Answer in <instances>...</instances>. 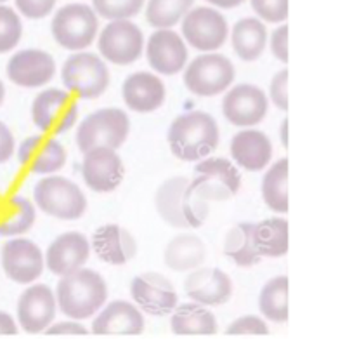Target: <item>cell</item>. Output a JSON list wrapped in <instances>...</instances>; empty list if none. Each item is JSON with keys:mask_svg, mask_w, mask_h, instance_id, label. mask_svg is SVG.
Listing matches in <instances>:
<instances>
[{"mask_svg": "<svg viewBox=\"0 0 364 344\" xmlns=\"http://www.w3.org/2000/svg\"><path fill=\"white\" fill-rule=\"evenodd\" d=\"M18 323L6 311H0V335H16L18 334Z\"/></svg>", "mask_w": 364, "mask_h": 344, "instance_id": "45", "label": "cell"}, {"mask_svg": "<svg viewBox=\"0 0 364 344\" xmlns=\"http://www.w3.org/2000/svg\"><path fill=\"white\" fill-rule=\"evenodd\" d=\"M144 330V316L136 304L112 301L99 310L92 322V334L97 335H139Z\"/></svg>", "mask_w": 364, "mask_h": 344, "instance_id": "23", "label": "cell"}, {"mask_svg": "<svg viewBox=\"0 0 364 344\" xmlns=\"http://www.w3.org/2000/svg\"><path fill=\"white\" fill-rule=\"evenodd\" d=\"M33 199L43 214L59 221H77L87 211V199L80 187L61 176H47L38 181Z\"/></svg>", "mask_w": 364, "mask_h": 344, "instance_id": "4", "label": "cell"}, {"mask_svg": "<svg viewBox=\"0 0 364 344\" xmlns=\"http://www.w3.org/2000/svg\"><path fill=\"white\" fill-rule=\"evenodd\" d=\"M23 35V23L13 7L0 4V54H7L18 46Z\"/></svg>", "mask_w": 364, "mask_h": 344, "instance_id": "36", "label": "cell"}, {"mask_svg": "<svg viewBox=\"0 0 364 344\" xmlns=\"http://www.w3.org/2000/svg\"><path fill=\"white\" fill-rule=\"evenodd\" d=\"M172 332L177 335H213L217 334V320L210 310L198 303L176 306L170 320Z\"/></svg>", "mask_w": 364, "mask_h": 344, "instance_id": "28", "label": "cell"}, {"mask_svg": "<svg viewBox=\"0 0 364 344\" xmlns=\"http://www.w3.org/2000/svg\"><path fill=\"white\" fill-rule=\"evenodd\" d=\"M46 334H49V335H63V334L85 335V334H89V330H87L82 323H78L77 320H70V322L53 323V325L46 330Z\"/></svg>", "mask_w": 364, "mask_h": 344, "instance_id": "44", "label": "cell"}, {"mask_svg": "<svg viewBox=\"0 0 364 344\" xmlns=\"http://www.w3.org/2000/svg\"><path fill=\"white\" fill-rule=\"evenodd\" d=\"M58 0H16V9L28 19L47 18L54 11Z\"/></svg>", "mask_w": 364, "mask_h": 344, "instance_id": "40", "label": "cell"}, {"mask_svg": "<svg viewBox=\"0 0 364 344\" xmlns=\"http://www.w3.org/2000/svg\"><path fill=\"white\" fill-rule=\"evenodd\" d=\"M97 258L113 266L127 264L137 254V240L120 224H105L94 231L92 244Z\"/></svg>", "mask_w": 364, "mask_h": 344, "instance_id": "24", "label": "cell"}, {"mask_svg": "<svg viewBox=\"0 0 364 344\" xmlns=\"http://www.w3.org/2000/svg\"><path fill=\"white\" fill-rule=\"evenodd\" d=\"M31 118L46 136H59L68 132L77 124L78 105L70 93L47 89L33 100Z\"/></svg>", "mask_w": 364, "mask_h": 344, "instance_id": "9", "label": "cell"}, {"mask_svg": "<svg viewBox=\"0 0 364 344\" xmlns=\"http://www.w3.org/2000/svg\"><path fill=\"white\" fill-rule=\"evenodd\" d=\"M253 239L260 258H283L288 252V221L271 217L253 224Z\"/></svg>", "mask_w": 364, "mask_h": 344, "instance_id": "31", "label": "cell"}, {"mask_svg": "<svg viewBox=\"0 0 364 344\" xmlns=\"http://www.w3.org/2000/svg\"><path fill=\"white\" fill-rule=\"evenodd\" d=\"M269 98L274 103L276 108L287 112L288 110V70H281L272 77L269 87Z\"/></svg>", "mask_w": 364, "mask_h": 344, "instance_id": "41", "label": "cell"}, {"mask_svg": "<svg viewBox=\"0 0 364 344\" xmlns=\"http://www.w3.org/2000/svg\"><path fill=\"white\" fill-rule=\"evenodd\" d=\"M16 141L11 129L4 122H0V164L9 162L14 155Z\"/></svg>", "mask_w": 364, "mask_h": 344, "instance_id": "43", "label": "cell"}, {"mask_svg": "<svg viewBox=\"0 0 364 344\" xmlns=\"http://www.w3.org/2000/svg\"><path fill=\"white\" fill-rule=\"evenodd\" d=\"M0 261L7 278L21 286H28L41 278L46 266L41 247L28 239H11L4 244Z\"/></svg>", "mask_w": 364, "mask_h": 344, "instance_id": "14", "label": "cell"}, {"mask_svg": "<svg viewBox=\"0 0 364 344\" xmlns=\"http://www.w3.org/2000/svg\"><path fill=\"white\" fill-rule=\"evenodd\" d=\"M232 49L243 61H255L264 54L267 46V28L259 18H243L235 25L231 33Z\"/></svg>", "mask_w": 364, "mask_h": 344, "instance_id": "29", "label": "cell"}, {"mask_svg": "<svg viewBox=\"0 0 364 344\" xmlns=\"http://www.w3.org/2000/svg\"><path fill=\"white\" fill-rule=\"evenodd\" d=\"M231 155L240 167L259 172L267 167L272 158L271 140L260 130H241L232 137Z\"/></svg>", "mask_w": 364, "mask_h": 344, "instance_id": "26", "label": "cell"}, {"mask_svg": "<svg viewBox=\"0 0 364 344\" xmlns=\"http://www.w3.org/2000/svg\"><path fill=\"white\" fill-rule=\"evenodd\" d=\"M260 21L284 23L288 18V0H250Z\"/></svg>", "mask_w": 364, "mask_h": 344, "instance_id": "38", "label": "cell"}, {"mask_svg": "<svg viewBox=\"0 0 364 344\" xmlns=\"http://www.w3.org/2000/svg\"><path fill=\"white\" fill-rule=\"evenodd\" d=\"M4 2H7V0H0V4H4Z\"/></svg>", "mask_w": 364, "mask_h": 344, "instance_id": "49", "label": "cell"}, {"mask_svg": "<svg viewBox=\"0 0 364 344\" xmlns=\"http://www.w3.org/2000/svg\"><path fill=\"white\" fill-rule=\"evenodd\" d=\"M4 100H6V87H4V82L0 80V106H2Z\"/></svg>", "mask_w": 364, "mask_h": 344, "instance_id": "48", "label": "cell"}, {"mask_svg": "<svg viewBox=\"0 0 364 344\" xmlns=\"http://www.w3.org/2000/svg\"><path fill=\"white\" fill-rule=\"evenodd\" d=\"M146 56L154 72L176 75L188 65V47L179 33L170 28H161L149 37Z\"/></svg>", "mask_w": 364, "mask_h": 344, "instance_id": "19", "label": "cell"}, {"mask_svg": "<svg viewBox=\"0 0 364 344\" xmlns=\"http://www.w3.org/2000/svg\"><path fill=\"white\" fill-rule=\"evenodd\" d=\"M130 294L139 310L151 316L170 315L179 303L173 283L156 271L137 275L130 283Z\"/></svg>", "mask_w": 364, "mask_h": 344, "instance_id": "13", "label": "cell"}, {"mask_svg": "<svg viewBox=\"0 0 364 344\" xmlns=\"http://www.w3.org/2000/svg\"><path fill=\"white\" fill-rule=\"evenodd\" d=\"M56 75V61L41 49H25L7 61V78L25 89H37L49 84Z\"/></svg>", "mask_w": 364, "mask_h": 344, "instance_id": "17", "label": "cell"}, {"mask_svg": "<svg viewBox=\"0 0 364 344\" xmlns=\"http://www.w3.org/2000/svg\"><path fill=\"white\" fill-rule=\"evenodd\" d=\"M99 53L109 63L118 66L132 65L142 56L144 35L129 19H114L99 35Z\"/></svg>", "mask_w": 364, "mask_h": 344, "instance_id": "11", "label": "cell"}, {"mask_svg": "<svg viewBox=\"0 0 364 344\" xmlns=\"http://www.w3.org/2000/svg\"><path fill=\"white\" fill-rule=\"evenodd\" d=\"M92 4L96 14L114 21L136 16L144 7L146 0H92Z\"/></svg>", "mask_w": 364, "mask_h": 344, "instance_id": "37", "label": "cell"}, {"mask_svg": "<svg viewBox=\"0 0 364 344\" xmlns=\"http://www.w3.org/2000/svg\"><path fill=\"white\" fill-rule=\"evenodd\" d=\"M259 310L274 323L288 322V278L274 276L262 287L259 296Z\"/></svg>", "mask_w": 364, "mask_h": 344, "instance_id": "34", "label": "cell"}, {"mask_svg": "<svg viewBox=\"0 0 364 344\" xmlns=\"http://www.w3.org/2000/svg\"><path fill=\"white\" fill-rule=\"evenodd\" d=\"M37 219V209L25 197L16 195L0 207V236H19L30 231Z\"/></svg>", "mask_w": 364, "mask_h": 344, "instance_id": "30", "label": "cell"}, {"mask_svg": "<svg viewBox=\"0 0 364 344\" xmlns=\"http://www.w3.org/2000/svg\"><path fill=\"white\" fill-rule=\"evenodd\" d=\"M229 26L223 14L212 7H196L182 18V37L196 51L212 53L228 41Z\"/></svg>", "mask_w": 364, "mask_h": 344, "instance_id": "12", "label": "cell"}, {"mask_svg": "<svg viewBox=\"0 0 364 344\" xmlns=\"http://www.w3.org/2000/svg\"><path fill=\"white\" fill-rule=\"evenodd\" d=\"M99 30L96 11L87 4H68L54 14L50 23L53 37L59 46L68 51H80L92 46Z\"/></svg>", "mask_w": 364, "mask_h": 344, "instance_id": "7", "label": "cell"}, {"mask_svg": "<svg viewBox=\"0 0 364 344\" xmlns=\"http://www.w3.org/2000/svg\"><path fill=\"white\" fill-rule=\"evenodd\" d=\"M154 205L165 223L181 229L200 228L210 212L207 202L193 192L191 181L184 176L161 183L154 195Z\"/></svg>", "mask_w": 364, "mask_h": 344, "instance_id": "3", "label": "cell"}, {"mask_svg": "<svg viewBox=\"0 0 364 344\" xmlns=\"http://www.w3.org/2000/svg\"><path fill=\"white\" fill-rule=\"evenodd\" d=\"M82 174L85 184L92 192L112 193L124 181L125 167L117 150L94 148L85 152Z\"/></svg>", "mask_w": 364, "mask_h": 344, "instance_id": "18", "label": "cell"}, {"mask_svg": "<svg viewBox=\"0 0 364 344\" xmlns=\"http://www.w3.org/2000/svg\"><path fill=\"white\" fill-rule=\"evenodd\" d=\"M236 78L235 65L223 54L207 53L193 59L184 72V84L189 93L201 98L219 96Z\"/></svg>", "mask_w": 364, "mask_h": 344, "instance_id": "8", "label": "cell"}, {"mask_svg": "<svg viewBox=\"0 0 364 344\" xmlns=\"http://www.w3.org/2000/svg\"><path fill=\"white\" fill-rule=\"evenodd\" d=\"M63 84L68 93L80 100H96L109 87V70L101 58L92 53H75L61 70Z\"/></svg>", "mask_w": 364, "mask_h": 344, "instance_id": "6", "label": "cell"}, {"mask_svg": "<svg viewBox=\"0 0 364 344\" xmlns=\"http://www.w3.org/2000/svg\"><path fill=\"white\" fill-rule=\"evenodd\" d=\"M90 258V242L85 235L78 231H68L59 235L46 252V266L50 273L58 276L70 275V273L84 268Z\"/></svg>", "mask_w": 364, "mask_h": 344, "instance_id": "22", "label": "cell"}, {"mask_svg": "<svg viewBox=\"0 0 364 344\" xmlns=\"http://www.w3.org/2000/svg\"><path fill=\"white\" fill-rule=\"evenodd\" d=\"M212 6L220 7V9H232V7H238L245 0H207Z\"/></svg>", "mask_w": 364, "mask_h": 344, "instance_id": "46", "label": "cell"}, {"mask_svg": "<svg viewBox=\"0 0 364 344\" xmlns=\"http://www.w3.org/2000/svg\"><path fill=\"white\" fill-rule=\"evenodd\" d=\"M58 303L53 288L35 283L18 299V323L28 334L46 332L56 320Z\"/></svg>", "mask_w": 364, "mask_h": 344, "instance_id": "15", "label": "cell"}, {"mask_svg": "<svg viewBox=\"0 0 364 344\" xmlns=\"http://www.w3.org/2000/svg\"><path fill=\"white\" fill-rule=\"evenodd\" d=\"M224 254L240 268H250L259 263L260 254L253 239L252 223H240L229 229L224 239Z\"/></svg>", "mask_w": 364, "mask_h": 344, "instance_id": "32", "label": "cell"}, {"mask_svg": "<svg viewBox=\"0 0 364 344\" xmlns=\"http://www.w3.org/2000/svg\"><path fill=\"white\" fill-rule=\"evenodd\" d=\"M207 259V247L200 236L184 233L167 244L164 251L165 264L173 271H193Z\"/></svg>", "mask_w": 364, "mask_h": 344, "instance_id": "27", "label": "cell"}, {"mask_svg": "<svg viewBox=\"0 0 364 344\" xmlns=\"http://www.w3.org/2000/svg\"><path fill=\"white\" fill-rule=\"evenodd\" d=\"M225 334H229V335H245V334L267 335L269 327H267V323L260 318V316L247 315V316H241V318H238V320H235V322L228 327Z\"/></svg>", "mask_w": 364, "mask_h": 344, "instance_id": "39", "label": "cell"}, {"mask_svg": "<svg viewBox=\"0 0 364 344\" xmlns=\"http://www.w3.org/2000/svg\"><path fill=\"white\" fill-rule=\"evenodd\" d=\"M167 140L170 150L179 160H203L219 146V125L212 115L189 112L172 122Z\"/></svg>", "mask_w": 364, "mask_h": 344, "instance_id": "2", "label": "cell"}, {"mask_svg": "<svg viewBox=\"0 0 364 344\" xmlns=\"http://www.w3.org/2000/svg\"><path fill=\"white\" fill-rule=\"evenodd\" d=\"M125 105L137 113L156 112L167 98L164 82L156 75L137 72L127 77L122 87Z\"/></svg>", "mask_w": 364, "mask_h": 344, "instance_id": "25", "label": "cell"}, {"mask_svg": "<svg viewBox=\"0 0 364 344\" xmlns=\"http://www.w3.org/2000/svg\"><path fill=\"white\" fill-rule=\"evenodd\" d=\"M130 120L124 110L102 108L87 115L78 125L77 145L80 152L94 148L118 150L129 137Z\"/></svg>", "mask_w": 364, "mask_h": 344, "instance_id": "5", "label": "cell"}, {"mask_svg": "<svg viewBox=\"0 0 364 344\" xmlns=\"http://www.w3.org/2000/svg\"><path fill=\"white\" fill-rule=\"evenodd\" d=\"M193 192L205 202L232 199L241 188L238 169L225 158H203L196 165V177L191 181Z\"/></svg>", "mask_w": 364, "mask_h": 344, "instance_id": "10", "label": "cell"}, {"mask_svg": "<svg viewBox=\"0 0 364 344\" xmlns=\"http://www.w3.org/2000/svg\"><path fill=\"white\" fill-rule=\"evenodd\" d=\"M184 291L193 303L220 306L231 299L232 282L220 268H196L184 280Z\"/></svg>", "mask_w": 364, "mask_h": 344, "instance_id": "20", "label": "cell"}, {"mask_svg": "<svg viewBox=\"0 0 364 344\" xmlns=\"http://www.w3.org/2000/svg\"><path fill=\"white\" fill-rule=\"evenodd\" d=\"M108 301L105 278L94 270H80L61 276L56 287V303L71 320H87L99 313Z\"/></svg>", "mask_w": 364, "mask_h": 344, "instance_id": "1", "label": "cell"}, {"mask_svg": "<svg viewBox=\"0 0 364 344\" xmlns=\"http://www.w3.org/2000/svg\"><path fill=\"white\" fill-rule=\"evenodd\" d=\"M195 0H149L146 21L154 28H172L191 11Z\"/></svg>", "mask_w": 364, "mask_h": 344, "instance_id": "35", "label": "cell"}, {"mask_svg": "<svg viewBox=\"0 0 364 344\" xmlns=\"http://www.w3.org/2000/svg\"><path fill=\"white\" fill-rule=\"evenodd\" d=\"M279 136H281V143H283V148H288V118H284L283 124H281Z\"/></svg>", "mask_w": 364, "mask_h": 344, "instance_id": "47", "label": "cell"}, {"mask_svg": "<svg viewBox=\"0 0 364 344\" xmlns=\"http://www.w3.org/2000/svg\"><path fill=\"white\" fill-rule=\"evenodd\" d=\"M271 51L281 63H288V26L281 25L271 35Z\"/></svg>", "mask_w": 364, "mask_h": 344, "instance_id": "42", "label": "cell"}, {"mask_svg": "<svg viewBox=\"0 0 364 344\" xmlns=\"http://www.w3.org/2000/svg\"><path fill=\"white\" fill-rule=\"evenodd\" d=\"M66 150L53 136H30L19 145L18 158L30 172L56 174L65 167Z\"/></svg>", "mask_w": 364, "mask_h": 344, "instance_id": "21", "label": "cell"}, {"mask_svg": "<svg viewBox=\"0 0 364 344\" xmlns=\"http://www.w3.org/2000/svg\"><path fill=\"white\" fill-rule=\"evenodd\" d=\"M269 100L260 87L252 84H240L232 87L224 96V117L238 127L257 125L266 118Z\"/></svg>", "mask_w": 364, "mask_h": 344, "instance_id": "16", "label": "cell"}, {"mask_svg": "<svg viewBox=\"0 0 364 344\" xmlns=\"http://www.w3.org/2000/svg\"><path fill=\"white\" fill-rule=\"evenodd\" d=\"M264 202L278 214L288 212V158H281L271 165L262 181Z\"/></svg>", "mask_w": 364, "mask_h": 344, "instance_id": "33", "label": "cell"}]
</instances>
